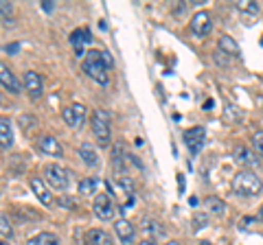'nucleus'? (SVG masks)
Returning <instances> with one entry per match:
<instances>
[{"instance_id": "1", "label": "nucleus", "mask_w": 263, "mask_h": 245, "mask_svg": "<svg viewBox=\"0 0 263 245\" xmlns=\"http://www.w3.org/2000/svg\"><path fill=\"white\" fill-rule=\"evenodd\" d=\"M233 191L241 197H254L263 191V182L261 177L254 173V171H237L235 177H233Z\"/></svg>"}, {"instance_id": "2", "label": "nucleus", "mask_w": 263, "mask_h": 245, "mask_svg": "<svg viewBox=\"0 0 263 245\" xmlns=\"http://www.w3.org/2000/svg\"><path fill=\"white\" fill-rule=\"evenodd\" d=\"M108 70L110 68L105 66L101 51H88L86 53V57H84V72L90 79H95L97 84H101V86H108V81H110V72Z\"/></svg>"}, {"instance_id": "3", "label": "nucleus", "mask_w": 263, "mask_h": 245, "mask_svg": "<svg viewBox=\"0 0 263 245\" xmlns=\"http://www.w3.org/2000/svg\"><path fill=\"white\" fill-rule=\"evenodd\" d=\"M92 134L97 136V142L101 147L110 145V114L105 110H97L92 114Z\"/></svg>"}, {"instance_id": "4", "label": "nucleus", "mask_w": 263, "mask_h": 245, "mask_svg": "<svg viewBox=\"0 0 263 245\" xmlns=\"http://www.w3.org/2000/svg\"><path fill=\"white\" fill-rule=\"evenodd\" d=\"M44 177L48 186H53L55 191H66L70 184V177H68V171H66L62 165H48L44 169Z\"/></svg>"}, {"instance_id": "5", "label": "nucleus", "mask_w": 263, "mask_h": 245, "mask_svg": "<svg viewBox=\"0 0 263 245\" xmlns=\"http://www.w3.org/2000/svg\"><path fill=\"white\" fill-rule=\"evenodd\" d=\"M92 210H95V215L101 219V221H110V219L114 217V203L110 199V195L108 193H99L95 203H92Z\"/></svg>"}, {"instance_id": "6", "label": "nucleus", "mask_w": 263, "mask_h": 245, "mask_svg": "<svg viewBox=\"0 0 263 245\" xmlns=\"http://www.w3.org/2000/svg\"><path fill=\"white\" fill-rule=\"evenodd\" d=\"M62 118L66 120V125L70 127H81L86 120V108L81 103H72L68 108L62 110Z\"/></svg>"}, {"instance_id": "7", "label": "nucleus", "mask_w": 263, "mask_h": 245, "mask_svg": "<svg viewBox=\"0 0 263 245\" xmlns=\"http://www.w3.org/2000/svg\"><path fill=\"white\" fill-rule=\"evenodd\" d=\"M184 138V145L189 147V151L191 153H200L202 147H204V138H206V132H204V127H191L186 129L182 134Z\"/></svg>"}, {"instance_id": "8", "label": "nucleus", "mask_w": 263, "mask_h": 245, "mask_svg": "<svg viewBox=\"0 0 263 245\" xmlns=\"http://www.w3.org/2000/svg\"><path fill=\"white\" fill-rule=\"evenodd\" d=\"M211 27H213V22H211V15L206 11H197L193 15V20H191V31H193V35L197 37H204V35H209L211 33Z\"/></svg>"}, {"instance_id": "9", "label": "nucleus", "mask_w": 263, "mask_h": 245, "mask_svg": "<svg viewBox=\"0 0 263 245\" xmlns=\"http://www.w3.org/2000/svg\"><path fill=\"white\" fill-rule=\"evenodd\" d=\"M90 42H92V35H90L88 29H77V31H72L70 33V44H72V48H75L77 57H86L84 46L90 44Z\"/></svg>"}, {"instance_id": "10", "label": "nucleus", "mask_w": 263, "mask_h": 245, "mask_svg": "<svg viewBox=\"0 0 263 245\" xmlns=\"http://www.w3.org/2000/svg\"><path fill=\"white\" fill-rule=\"evenodd\" d=\"M37 147H40V151H42V153H46V156H55V158L64 156V149H62L60 140L53 138V136H42L37 140Z\"/></svg>"}, {"instance_id": "11", "label": "nucleus", "mask_w": 263, "mask_h": 245, "mask_svg": "<svg viewBox=\"0 0 263 245\" xmlns=\"http://www.w3.org/2000/svg\"><path fill=\"white\" fill-rule=\"evenodd\" d=\"M0 84H3L7 90H9L11 94H20V90H22V88H20V81L15 79V75L5 66L3 62H0Z\"/></svg>"}, {"instance_id": "12", "label": "nucleus", "mask_w": 263, "mask_h": 245, "mask_svg": "<svg viewBox=\"0 0 263 245\" xmlns=\"http://www.w3.org/2000/svg\"><path fill=\"white\" fill-rule=\"evenodd\" d=\"M24 86H27V92L33 99H37V96L42 94V77H40L37 72H33V70L24 72Z\"/></svg>"}, {"instance_id": "13", "label": "nucleus", "mask_w": 263, "mask_h": 245, "mask_svg": "<svg viewBox=\"0 0 263 245\" xmlns=\"http://www.w3.org/2000/svg\"><path fill=\"white\" fill-rule=\"evenodd\" d=\"M114 232H117L121 243H125V245H129L132 241H134V236H136L134 226H132L129 221H125V219H119V221L114 223Z\"/></svg>"}, {"instance_id": "14", "label": "nucleus", "mask_w": 263, "mask_h": 245, "mask_svg": "<svg viewBox=\"0 0 263 245\" xmlns=\"http://www.w3.org/2000/svg\"><path fill=\"white\" fill-rule=\"evenodd\" d=\"M13 145V129H11V122L9 118L0 116V149H11Z\"/></svg>"}, {"instance_id": "15", "label": "nucleus", "mask_w": 263, "mask_h": 245, "mask_svg": "<svg viewBox=\"0 0 263 245\" xmlns=\"http://www.w3.org/2000/svg\"><path fill=\"white\" fill-rule=\"evenodd\" d=\"M233 156H235L237 162H241L243 167H257L259 165V160H257V156H254V151H250L248 147H241V145L235 147Z\"/></svg>"}, {"instance_id": "16", "label": "nucleus", "mask_w": 263, "mask_h": 245, "mask_svg": "<svg viewBox=\"0 0 263 245\" xmlns=\"http://www.w3.org/2000/svg\"><path fill=\"white\" fill-rule=\"evenodd\" d=\"M29 184H31V191L37 195V199H40V201L46 203V206H48V203H53V195H51V191H48L46 186H44L42 179L31 177V182H29Z\"/></svg>"}, {"instance_id": "17", "label": "nucleus", "mask_w": 263, "mask_h": 245, "mask_svg": "<svg viewBox=\"0 0 263 245\" xmlns=\"http://www.w3.org/2000/svg\"><path fill=\"white\" fill-rule=\"evenodd\" d=\"M79 158L86 162L88 167H97L99 165V156H97V149L90 142H81L79 147Z\"/></svg>"}, {"instance_id": "18", "label": "nucleus", "mask_w": 263, "mask_h": 245, "mask_svg": "<svg viewBox=\"0 0 263 245\" xmlns=\"http://www.w3.org/2000/svg\"><path fill=\"white\" fill-rule=\"evenodd\" d=\"M88 241H90V245H114V241H112V236L105 232V230H90L88 232Z\"/></svg>"}, {"instance_id": "19", "label": "nucleus", "mask_w": 263, "mask_h": 245, "mask_svg": "<svg viewBox=\"0 0 263 245\" xmlns=\"http://www.w3.org/2000/svg\"><path fill=\"white\" fill-rule=\"evenodd\" d=\"M219 51L226 53V55L237 57L239 55V46H237V42L230 35H219Z\"/></svg>"}, {"instance_id": "20", "label": "nucleus", "mask_w": 263, "mask_h": 245, "mask_svg": "<svg viewBox=\"0 0 263 245\" xmlns=\"http://www.w3.org/2000/svg\"><path fill=\"white\" fill-rule=\"evenodd\" d=\"M204 206H206V210L213 212V215H224L226 212V203L219 197H215V195H211V197L204 199Z\"/></svg>"}, {"instance_id": "21", "label": "nucleus", "mask_w": 263, "mask_h": 245, "mask_svg": "<svg viewBox=\"0 0 263 245\" xmlns=\"http://www.w3.org/2000/svg\"><path fill=\"white\" fill-rule=\"evenodd\" d=\"M97 186H99V179L97 177H84L79 182V195H97Z\"/></svg>"}, {"instance_id": "22", "label": "nucleus", "mask_w": 263, "mask_h": 245, "mask_svg": "<svg viewBox=\"0 0 263 245\" xmlns=\"http://www.w3.org/2000/svg\"><path fill=\"white\" fill-rule=\"evenodd\" d=\"M27 245H60V241H57V236H55V234H51V232H42V234L33 236V239H29Z\"/></svg>"}, {"instance_id": "23", "label": "nucleus", "mask_w": 263, "mask_h": 245, "mask_svg": "<svg viewBox=\"0 0 263 245\" xmlns=\"http://www.w3.org/2000/svg\"><path fill=\"white\" fill-rule=\"evenodd\" d=\"M237 9L239 11H246V13H257L259 11V5L252 3V0H237Z\"/></svg>"}, {"instance_id": "24", "label": "nucleus", "mask_w": 263, "mask_h": 245, "mask_svg": "<svg viewBox=\"0 0 263 245\" xmlns=\"http://www.w3.org/2000/svg\"><path fill=\"white\" fill-rule=\"evenodd\" d=\"M143 228H147V232H152L154 236H158V234H162V230L164 228L158 223V221H154V219H143Z\"/></svg>"}, {"instance_id": "25", "label": "nucleus", "mask_w": 263, "mask_h": 245, "mask_svg": "<svg viewBox=\"0 0 263 245\" xmlns=\"http://www.w3.org/2000/svg\"><path fill=\"white\" fill-rule=\"evenodd\" d=\"M252 149L263 158V132H254L252 134Z\"/></svg>"}, {"instance_id": "26", "label": "nucleus", "mask_w": 263, "mask_h": 245, "mask_svg": "<svg viewBox=\"0 0 263 245\" xmlns=\"http://www.w3.org/2000/svg\"><path fill=\"white\" fill-rule=\"evenodd\" d=\"M0 234L7 236V239H11V236H13V230H11L9 219H7V217H0Z\"/></svg>"}, {"instance_id": "27", "label": "nucleus", "mask_w": 263, "mask_h": 245, "mask_svg": "<svg viewBox=\"0 0 263 245\" xmlns=\"http://www.w3.org/2000/svg\"><path fill=\"white\" fill-rule=\"evenodd\" d=\"M254 226H257V219H254V217H246V219H241V221H239V228H241V230H246V232H252Z\"/></svg>"}, {"instance_id": "28", "label": "nucleus", "mask_w": 263, "mask_h": 245, "mask_svg": "<svg viewBox=\"0 0 263 245\" xmlns=\"http://www.w3.org/2000/svg\"><path fill=\"white\" fill-rule=\"evenodd\" d=\"M11 11H13V7H11L9 3H7V0H0V13H3L5 18H9Z\"/></svg>"}, {"instance_id": "29", "label": "nucleus", "mask_w": 263, "mask_h": 245, "mask_svg": "<svg viewBox=\"0 0 263 245\" xmlns=\"http://www.w3.org/2000/svg\"><path fill=\"white\" fill-rule=\"evenodd\" d=\"M33 122H35V118H33V116H20V125H22L24 132L33 127Z\"/></svg>"}, {"instance_id": "30", "label": "nucleus", "mask_w": 263, "mask_h": 245, "mask_svg": "<svg viewBox=\"0 0 263 245\" xmlns=\"http://www.w3.org/2000/svg\"><path fill=\"white\" fill-rule=\"evenodd\" d=\"M206 221H209V219H206V215H200V212H197V215L193 217V226H195V228H200V226H206Z\"/></svg>"}, {"instance_id": "31", "label": "nucleus", "mask_w": 263, "mask_h": 245, "mask_svg": "<svg viewBox=\"0 0 263 245\" xmlns=\"http://www.w3.org/2000/svg\"><path fill=\"white\" fill-rule=\"evenodd\" d=\"M5 51L9 53V55H15V53L20 51V44H15V42H13V44H7V46H5Z\"/></svg>"}, {"instance_id": "32", "label": "nucleus", "mask_w": 263, "mask_h": 245, "mask_svg": "<svg viewBox=\"0 0 263 245\" xmlns=\"http://www.w3.org/2000/svg\"><path fill=\"white\" fill-rule=\"evenodd\" d=\"M101 57H103V62H105V66L108 68H112L114 66V59L110 57V53H105V51H101Z\"/></svg>"}, {"instance_id": "33", "label": "nucleus", "mask_w": 263, "mask_h": 245, "mask_svg": "<svg viewBox=\"0 0 263 245\" xmlns=\"http://www.w3.org/2000/svg\"><path fill=\"white\" fill-rule=\"evenodd\" d=\"M224 55H226V53H221V51L215 53V62L221 64V66H226V57H224Z\"/></svg>"}, {"instance_id": "34", "label": "nucleus", "mask_w": 263, "mask_h": 245, "mask_svg": "<svg viewBox=\"0 0 263 245\" xmlns=\"http://www.w3.org/2000/svg\"><path fill=\"white\" fill-rule=\"evenodd\" d=\"M53 7H55L53 0H46V3H42V9L44 11H53Z\"/></svg>"}, {"instance_id": "35", "label": "nucleus", "mask_w": 263, "mask_h": 245, "mask_svg": "<svg viewBox=\"0 0 263 245\" xmlns=\"http://www.w3.org/2000/svg\"><path fill=\"white\" fill-rule=\"evenodd\" d=\"M138 245H156V241L154 239H145V241H141Z\"/></svg>"}, {"instance_id": "36", "label": "nucleus", "mask_w": 263, "mask_h": 245, "mask_svg": "<svg viewBox=\"0 0 263 245\" xmlns=\"http://www.w3.org/2000/svg\"><path fill=\"white\" fill-rule=\"evenodd\" d=\"M257 219H261V221H263V206L259 208V215H257Z\"/></svg>"}, {"instance_id": "37", "label": "nucleus", "mask_w": 263, "mask_h": 245, "mask_svg": "<svg viewBox=\"0 0 263 245\" xmlns=\"http://www.w3.org/2000/svg\"><path fill=\"white\" fill-rule=\"evenodd\" d=\"M164 245H180V241H167Z\"/></svg>"}, {"instance_id": "38", "label": "nucleus", "mask_w": 263, "mask_h": 245, "mask_svg": "<svg viewBox=\"0 0 263 245\" xmlns=\"http://www.w3.org/2000/svg\"><path fill=\"white\" fill-rule=\"evenodd\" d=\"M0 245H9V243H0Z\"/></svg>"}, {"instance_id": "39", "label": "nucleus", "mask_w": 263, "mask_h": 245, "mask_svg": "<svg viewBox=\"0 0 263 245\" xmlns=\"http://www.w3.org/2000/svg\"><path fill=\"white\" fill-rule=\"evenodd\" d=\"M200 245H209V243H200Z\"/></svg>"}]
</instances>
